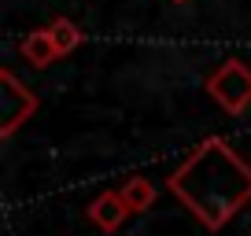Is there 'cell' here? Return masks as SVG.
I'll return each mask as SVG.
<instances>
[{"label": "cell", "instance_id": "6da1fadb", "mask_svg": "<svg viewBox=\"0 0 251 236\" xmlns=\"http://www.w3.org/2000/svg\"><path fill=\"white\" fill-rule=\"evenodd\" d=\"M166 189L192 211L200 225L218 233L236 211L251 203V166L233 151L226 137H207L177 170Z\"/></svg>", "mask_w": 251, "mask_h": 236}, {"label": "cell", "instance_id": "7a4b0ae2", "mask_svg": "<svg viewBox=\"0 0 251 236\" xmlns=\"http://www.w3.org/2000/svg\"><path fill=\"white\" fill-rule=\"evenodd\" d=\"M207 93L222 103L229 115H244L251 107V67L240 59H226L218 71L207 78Z\"/></svg>", "mask_w": 251, "mask_h": 236}, {"label": "cell", "instance_id": "3957f363", "mask_svg": "<svg viewBox=\"0 0 251 236\" xmlns=\"http://www.w3.org/2000/svg\"><path fill=\"white\" fill-rule=\"evenodd\" d=\"M0 137H11L23 122H30V115L37 111V96L23 85L11 71H0Z\"/></svg>", "mask_w": 251, "mask_h": 236}, {"label": "cell", "instance_id": "277c9868", "mask_svg": "<svg viewBox=\"0 0 251 236\" xmlns=\"http://www.w3.org/2000/svg\"><path fill=\"white\" fill-rule=\"evenodd\" d=\"M129 218V207H126L122 192H100V196L89 203V221L103 233H115L122 221Z\"/></svg>", "mask_w": 251, "mask_h": 236}, {"label": "cell", "instance_id": "5b68a950", "mask_svg": "<svg viewBox=\"0 0 251 236\" xmlns=\"http://www.w3.org/2000/svg\"><path fill=\"white\" fill-rule=\"evenodd\" d=\"M19 52H23V59L30 67H52L55 63V55H59V48H55V41H52V30H33L30 37L19 45Z\"/></svg>", "mask_w": 251, "mask_h": 236}, {"label": "cell", "instance_id": "8992f818", "mask_svg": "<svg viewBox=\"0 0 251 236\" xmlns=\"http://www.w3.org/2000/svg\"><path fill=\"white\" fill-rule=\"evenodd\" d=\"M118 192H122V199H126V207H129V214H144L151 203H155V185L144 181V177H129V181H126Z\"/></svg>", "mask_w": 251, "mask_h": 236}, {"label": "cell", "instance_id": "52a82bcc", "mask_svg": "<svg viewBox=\"0 0 251 236\" xmlns=\"http://www.w3.org/2000/svg\"><path fill=\"white\" fill-rule=\"evenodd\" d=\"M48 30H52V41H55V48H59V55H71L74 48L81 45V30L71 23V19H55Z\"/></svg>", "mask_w": 251, "mask_h": 236}, {"label": "cell", "instance_id": "ba28073f", "mask_svg": "<svg viewBox=\"0 0 251 236\" xmlns=\"http://www.w3.org/2000/svg\"><path fill=\"white\" fill-rule=\"evenodd\" d=\"M174 4H188V0H174Z\"/></svg>", "mask_w": 251, "mask_h": 236}]
</instances>
